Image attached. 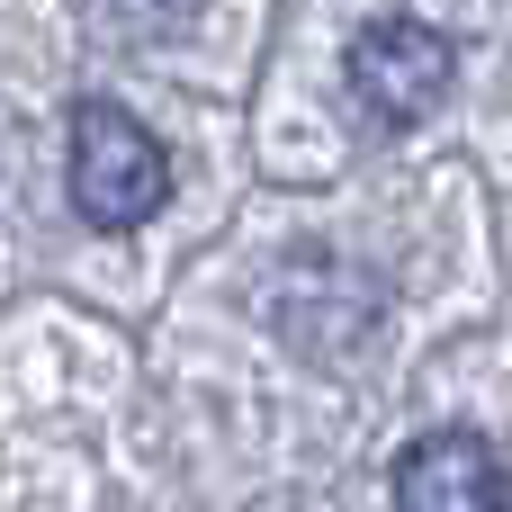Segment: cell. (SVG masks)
Segmentation results:
<instances>
[{"instance_id": "6da1fadb", "label": "cell", "mask_w": 512, "mask_h": 512, "mask_svg": "<svg viewBox=\"0 0 512 512\" xmlns=\"http://www.w3.org/2000/svg\"><path fill=\"white\" fill-rule=\"evenodd\" d=\"M63 180H72V207H81L99 234H135V225H153L162 198H171V153H162V135H153L135 108L81 99V108H72Z\"/></svg>"}, {"instance_id": "3957f363", "label": "cell", "mask_w": 512, "mask_h": 512, "mask_svg": "<svg viewBox=\"0 0 512 512\" xmlns=\"http://www.w3.org/2000/svg\"><path fill=\"white\" fill-rule=\"evenodd\" d=\"M512 477L486 432H423L396 459V512H504Z\"/></svg>"}, {"instance_id": "7a4b0ae2", "label": "cell", "mask_w": 512, "mask_h": 512, "mask_svg": "<svg viewBox=\"0 0 512 512\" xmlns=\"http://www.w3.org/2000/svg\"><path fill=\"white\" fill-rule=\"evenodd\" d=\"M342 81H351V99H360V117L369 126H423L441 99H450V81H459V45L432 27V18H369L360 36H351V54H342Z\"/></svg>"}]
</instances>
